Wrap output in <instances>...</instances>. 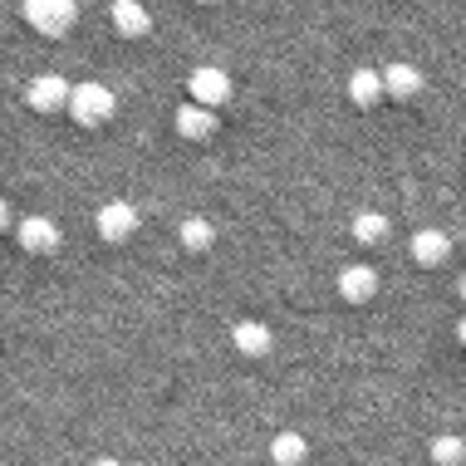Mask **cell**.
<instances>
[{
  "label": "cell",
  "instance_id": "8992f818",
  "mask_svg": "<svg viewBox=\"0 0 466 466\" xmlns=\"http://www.w3.org/2000/svg\"><path fill=\"white\" fill-rule=\"evenodd\" d=\"M20 250H30V256H55L59 250V226L49 217L20 221Z\"/></svg>",
  "mask_w": 466,
  "mask_h": 466
},
{
  "label": "cell",
  "instance_id": "7a4b0ae2",
  "mask_svg": "<svg viewBox=\"0 0 466 466\" xmlns=\"http://www.w3.org/2000/svg\"><path fill=\"white\" fill-rule=\"evenodd\" d=\"M113 94L104 89V84H79V89L69 94V113H74V123L79 128H98V123H108L113 118Z\"/></svg>",
  "mask_w": 466,
  "mask_h": 466
},
{
  "label": "cell",
  "instance_id": "ffe728a7",
  "mask_svg": "<svg viewBox=\"0 0 466 466\" xmlns=\"http://www.w3.org/2000/svg\"><path fill=\"white\" fill-rule=\"evenodd\" d=\"M94 466H118V461H108V457H104V461H94Z\"/></svg>",
  "mask_w": 466,
  "mask_h": 466
},
{
  "label": "cell",
  "instance_id": "7402d4cb",
  "mask_svg": "<svg viewBox=\"0 0 466 466\" xmlns=\"http://www.w3.org/2000/svg\"><path fill=\"white\" fill-rule=\"evenodd\" d=\"M197 5H217V0H197Z\"/></svg>",
  "mask_w": 466,
  "mask_h": 466
},
{
  "label": "cell",
  "instance_id": "e0dca14e",
  "mask_svg": "<svg viewBox=\"0 0 466 466\" xmlns=\"http://www.w3.org/2000/svg\"><path fill=\"white\" fill-rule=\"evenodd\" d=\"M182 246L187 250H211V226L192 217V221H182Z\"/></svg>",
  "mask_w": 466,
  "mask_h": 466
},
{
  "label": "cell",
  "instance_id": "d6986e66",
  "mask_svg": "<svg viewBox=\"0 0 466 466\" xmlns=\"http://www.w3.org/2000/svg\"><path fill=\"white\" fill-rule=\"evenodd\" d=\"M457 339H461V344H466V319H461V324H457Z\"/></svg>",
  "mask_w": 466,
  "mask_h": 466
},
{
  "label": "cell",
  "instance_id": "2e32d148",
  "mask_svg": "<svg viewBox=\"0 0 466 466\" xmlns=\"http://www.w3.org/2000/svg\"><path fill=\"white\" fill-rule=\"evenodd\" d=\"M432 461L437 466H461L466 461V442H461V437H437V442H432Z\"/></svg>",
  "mask_w": 466,
  "mask_h": 466
},
{
  "label": "cell",
  "instance_id": "5bb4252c",
  "mask_svg": "<svg viewBox=\"0 0 466 466\" xmlns=\"http://www.w3.org/2000/svg\"><path fill=\"white\" fill-rule=\"evenodd\" d=\"M305 457H309V447H305V437H299V432H280L270 442V461L275 466H299Z\"/></svg>",
  "mask_w": 466,
  "mask_h": 466
},
{
  "label": "cell",
  "instance_id": "9a60e30c",
  "mask_svg": "<svg viewBox=\"0 0 466 466\" xmlns=\"http://www.w3.org/2000/svg\"><path fill=\"white\" fill-rule=\"evenodd\" d=\"M354 241H359V246H383V241H388V217L363 211V217L354 221Z\"/></svg>",
  "mask_w": 466,
  "mask_h": 466
},
{
  "label": "cell",
  "instance_id": "52a82bcc",
  "mask_svg": "<svg viewBox=\"0 0 466 466\" xmlns=\"http://www.w3.org/2000/svg\"><path fill=\"white\" fill-rule=\"evenodd\" d=\"M113 30H118L123 40H143V35L153 30V15H147L137 0H113Z\"/></svg>",
  "mask_w": 466,
  "mask_h": 466
},
{
  "label": "cell",
  "instance_id": "3957f363",
  "mask_svg": "<svg viewBox=\"0 0 466 466\" xmlns=\"http://www.w3.org/2000/svg\"><path fill=\"white\" fill-rule=\"evenodd\" d=\"M69 84L59 79V74H40V79L25 89V104H30L35 113H59V108H69Z\"/></svg>",
  "mask_w": 466,
  "mask_h": 466
},
{
  "label": "cell",
  "instance_id": "ac0fdd59",
  "mask_svg": "<svg viewBox=\"0 0 466 466\" xmlns=\"http://www.w3.org/2000/svg\"><path fill=\"white\" fill-rule=\"evenodd\" d=\"M10 226V207H5V197H0V231Z\"/></svg>",
  "mask_w": 466,
  "mask_h": 466
},
{
  "label": "cell",
  "instance_id": "277c9868",
  "mask_svg": "<svg viewBox=\"0 0 466 466\" xmlns=\"http://www.w3.org/2000/svg\"><path fill=\"white\" fill-rule=\"evenodd\" d=\"M187 89H192V104H201V108H217V104H226L231 98V79H226L221 69H192V79H187Z\"/></svg>",
  "mask_w": 466,
  "mask_h": 466
},
{
  "label": "cell",
  "instance_id": "7c38bea8",
  "mask_svg": "<svg viewBox=\"0 0 466 466\" xmlns=\"http://www.w3.org/2000/svg\"><path fill=\"white\" fill-rule=\"evenodd\" d=\"M231 344H236V354H246V359H266L275 339H270V329H266V324H236Z\"/></svg>",
  "mask_w": 466,
  "mask_h": 466
},
{
  "label": "cell",
  "instance_id": "5b68a950",
  "mask_svg": "<svg viewBox=\"0 0 466 466\" xmlns=\"http://www.w3.org/2000/svg\"><path fill=\"white\" fill-rule=\"evenodd\" d=\"M133 231H137V211L128 201H108V207L98 211V236H104L108 246H123Z\"/></svg>",
  "mask_w": 466,
  "mask_h": 466
},
{
  "label": "cell",
  "instance_id": "44dd1931",
  "mask_svg": "<svg viewBox=\"0 0 466 466\" xmlns=\"http://www.w3.org/2000/svg\"><path fill=\"white\" fill-rule=\"evenodd\" d=\"M457 289H461V299H466V275H461V285H457Z\"/></svg>",
  "mask_w": 466,
  "mask_h": 466
},
{
  "label": "cell",
  "instance_id": "9c48e42d",
  "mask_svg": "<svg viewBox=\"0 0 466 466\" xmlns=\"http://www.w3.org/2000/svg\"><path fill=\"white\" fill-rule=\"evenodd\" d=\"M447 256H451V241L442 231H418L412 236V260L427 270H437V266H447Z\"/></svg>",
  "mask_w": 466,
  "mask_h": 466
},
{
  "label": "cell",
  "instance_id": "30bf717a",
  "mask_svg": "<svg viewBox=\"0 0 466 466\" xmlns=\"http://www.w3.org/2000/svg\"><path fill=\"white\" fill-rule=\"evenodd\" d=\"M177 133L187 137V143H201V137L217 133V118H211V108H201V104H182L177 108Z\"/></svg>",
  "mask_w": 466,
  "mask_h": 466
},
{
  "label": "cell",
  "instance_id": "6da1fadb",
  "mask_svg": "<svg viewBox=\"0 0 466 466\" xmlns=\"http://www.w3.org/2000/svg\"><path fill=\"white\" fill-rule=\"evenodd\" d=\"M20 15H25V25H35L40 35L59 40V35L74 30V20H79V5H74V0H25Z\"/></svg>",
  "mask_w": 466,
  "mask_h": 466
},
{
  "label": "cell",
  "instance_id": "ba28073f",
  "mask_svg": "<svg viewBox=\"0 0 466 466\" xmlns=\"http://www.w3.org/2000/svg\"><path fill=\"white\" fill-rule=\"evenodd\" d=\"M339 295H344L349 305H369V299L378 295V275L369 266H349L344 275H339Z\"/></svg>",
  "mask_w": 466,
  "mask_h": 466
},
{
  "label": "cell",
  "instance_id": "8fae6325",
  "mask_svg": "<svg viewBox=\"0 0 466 466\" xmlns=\"http://www.w3.org/2000/svg\"><path fill=\"white\" fill-rule=\"evenodd\" d=\"M383 94L388 98H418L422 94V74L412 65H388L383 69Z\"/></svg>",
  "mask_w": 466,
  "mask_h": 466
},
{
  "label": "cell",
  "instance_id": "4fadbf2b",
  "mask_svg": "<svg viewBox=\"0 0 466 466\" xmlns=\"http://www.w3.org/2000/svg\"><path fill=\"white\" fill-rule=\"evenodd\" d=\"M349 98H354L359 108H373L378 98H383V74H373V69H359L354 79H349Z\"/></svg>",
  "mask_w": 466,
  "mask_h": 466
}]
</instances>
